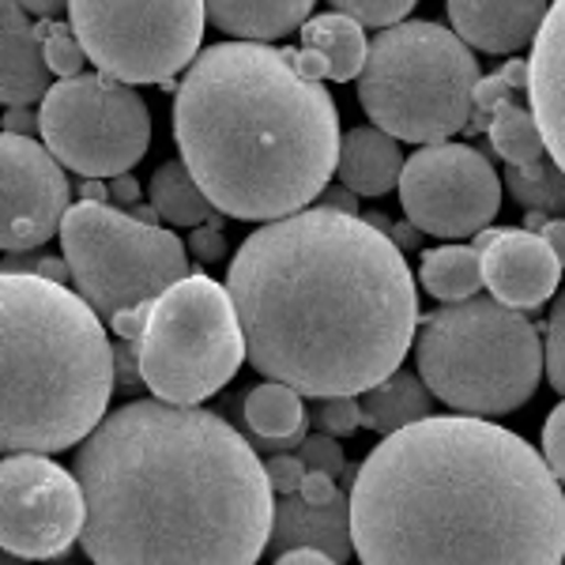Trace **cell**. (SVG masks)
Listing matches in <instances>:
<instances>
[{
  "mask_svg": "<svg viewBox=\"0 0 565 565\" xmlns=\"http://www.w3.org/2000/svg\"><path fill=\"white\" fill-rule=\"evenodd\" d=\"M505 189L524 212H546V215L565 212V170L554 159L527 162V167H509Z\"/></svg>",
  "mask_w": 565,
  "mask_h": 565,
  "instance_id": "cell-28",
  "label": "cell"
},
{
  "mask_svg": "<svg viewBox=\"0 0 565 565\" xmlns=\"http://www.w3.org/2000/svg\"><path fill=\"white\" fill-rule=\"evenodd\" d=\"M359 399H362V426L385 437L430 418L434 407V392L426 388V381L418 373H404V370H396L377 388L362 392Z\"/></svg>",
  "mask_w": 565,
  "mask_h": 565,
  "instance_id": "cell-25",
  "label": "cell"
},
{
  "mask_svg": "<svg viewBox=\"0 0 565 565\" xmlns=\"http://www.w3.org/2000/svg\"><path fill=\"white\" fill-rule=\"evenodd\" d=\"M546 12H551L546 0H449L452 31L494 57L535 42Z\"/></svg>",
  "mask_w": 565,
  "mask_h": 565,
  "instance_id": "cell-19",
  "label": "cell"
},
{
  "mask_svg": "<svg viewBox=\"0 0 565 565\" xmlns=\"http://www.w3.org/2000/svg\"><path fill=\"white\" fill-rule=\"evenodd\" d=\"M68 215V181L45 143L0 136V245L4 253L39 249L61 234Z\"/></svg>",
  "mask_w": 565,
  "mask_h": 565,
  "instance_id": "cell-14",
  "label": "cell"
},
{
  "mask_svg": "<svg viewBox=\"0 0 565 565\" xmlns=\"http://www.w3.org/2000/svg\"><path fill=\"white\" fill-rule=\"evenodd\" d=\"M392 242L399 245V249H415L418 242H423V231H418L415 223H399V226H392V234H388Z\"/></svg>",
  "mask_w": 565,
  "mask_h": 565,
  "instance_id": "cell-44",
  "label": "cell"
},
{
  "mask_svg": "<svg viewBox=\"0 0 565 565\" xmlns=\"http://www.w3.org/2000/svg\"><path fill=\"white\" fill-rule=\"evenodd\" d=\"M95 565H257L276 490L253 441L207 407L132 399L76 460Z\"/></svg>",
  "mask_w": 565,
  "mask_h": 565,
  "instance_id": "cell-2",
  "label": "cell"
},
{
  "mask_svg": "<svg viewBox=\"0 0 565 565\" xmlns=\"http://www.w3.org/2000/svg\"><path fill=\"white\" fill-rule=\"evenodd\" d=\"M328 4H332L335 12L359 20L362 26H381V31H388V26H396V23H407V12H412L418 0H328Z\"/></svg>",
  "mask_w": 565,
  "mask_h": 565,
  "instance_id": "cell-30",
  "label": "cell"
},
{
  "mask_svg": "<svg viewBox=\"0 0 565 565\" xmlns=\"http://www.w3.org/2000/svg\"><path fill=\"white\" fill-rule=\"evenodd\" d=\"M249 359L234 298L223 282L193 271L151 302L148 328L136 343L143 385L154 399L196 407L234 381Z\"/></svg>",
  "mask_w": 565,
  "mask_h": 565,
  "instance_id": "cell-8",
  "label": "cell"
},
{
  "mask_svg": "<svg viewBox=\"0 0 565 565\" xmlns=\"http://www.w3.org/2000/svg\"><path fill=\"white\" fill-rule=\"evenodd\" d=\"M290 65L309 79H359L370 57L362 23L343 12H324L302 26V50H287Z\"/></svg>",
  "mask_w": 565,
  "mask_h": 565,
  "instance_id": "cell-21",
  "label": "cell"
},
{
  "mask_svg": "<svg viewBox=\"0 0 565 565\" xmlns=\"http://www.w3.org/2000/svg\"><path fill=\"white\" fill-rule=\"evenodd\" d=\"M174 140L218 212L264 223L321 200L343 148L324 84L264 42H223L200 53L178 87Z\"/></svg>",
  "mask_w": 565,
  "mask_h": 565,
  "instance_id": "cell-4",
  "label": "cell"
},
{
  "mask_svg": "<svg viewBox=\"0 0 565 565\" xmlns=\"http://www.w3.org/2000/svg\"><path fill=\"white\" fill-rule=\"evenodd\" d=\"M226 290L253 370L302 396H362L415 343V276L362 215L317 204L264 223L234 253Z\"/></svg>",
  "mask_w": 565,
  "mask_h": 565,
  "instance_id": "cell-1",
  "label": "cell"
},
{
  "mask_svg": "<svg viewBox=\"0 0 565 565\" xmlns=\"http://www.w3.org/2000/svg\"><path fill=\"white\" fill-rule=\"evenodd\" d=\"M61 249L76 290L98 317L114 321L125 309L151 306L189 271V253L178 234L79 200L61 223Z\"/></svg>",
  "mask_w": 565,
  "mask_h": 565,
  "instance_id": "cell-9",
  "label": "cell"
},
{
  "mask_svg": "<svg viewBox=\"0 0 565 565\" xmlns=\"http://www.w3.org/2000/svg\"><path fill=\"white\" fill-rule=\"evenodd\" d=\"M117 388V354L84 295L39 271L0 279V445L65 452L87 441Z\"/></svg>",
  "mask_w": 565,
  "mask_h": 565,
  "instance_id": "cell-5",
  "label": "cell"
},
{
  "mask_svg": "<svg viewBox=\"0 0 565 565\" xmlns=\"http://www.w3.org/2000/svg\"><path fill=\"white\" fill-rule=\"evenodd\" d=\"M31 15H39V20H57L61 12L68 8V0H20Z\"/></svg>",
  "mask_w": 565,
  "mask_h": 565,
  "instance_id": "cell-43",
  "label": "cell"
},
{
  "mask_svg": "<svg viewBox=\"0 0 565 565\" xmlns=\"http://www.w3.org/2000/svg\"><path fill=\"white\" fill-rule=\"evenodd\" d=\"M404 151H399V140L388 132H381L377 125L373 129H351L343 136L340 148V181L359 196H385L392 189H399V178H404Z\"/></svg>",
  "mask_w": 565,
  "mask_h": 565,
  "instance_id": "cell-23",
  "label": "cell"
},
{
  "mask_svg": "<svg viewBox=\"0 0 565 565\" xmlns=\"http://www.w3.org/2000/svg\"><path fill=\"white\" fill-rule=\"evenodd\" d=\"M264 471H268V482L271 490L282 498V494H298L306 482V463L298 457H290V452H276V457L264 460Z\"/></svg>",
  "mask_w": 565,
  "mask_h": 565,
  "instance_id": "cell-34",
  "label": "cell"
},
{
  "mask_svg": "<svg viewBox=\"0 0 565 565\" xmlns=\"http://www.w3.org/2000/svg\"><path fill=\"white\" fill-rule=\"evenodd\" d=\"M4 132L26 136V132H39V114H31L26 106H15L4 114Z\"/></svg>",
  "mask_w": 565,
  "mask_h": 565,
  "instance_id": "cell-39",
  "label": "cell"
},
{
  "mask_svg": "<svg viewBox=\"0 0 565 565\" xmlns=\"http://www.w3.org/2000/svg\"><path fill=\"white\" fill-rule=\"evenodd\" d=\"M50 76L39 26L26 20V8L20 0H0V103L8 109L42 103Z\"/></svg>",
  "mask_w": 565,
  "mask_h": 565,
  "instance_id": "cell-20",
  "label": "cell"
},
{
  "mask_svg": "<svg viewBox=\"0 0 565 565\" xmlns=\"http://www.w3.org/2000/svg\"><path fill=\"white\" fill-rule=\"evenodd\" d=\"M87 498L45 452H8L0 463V543L23 562L65 558L84 540Z\"/></svg>",
  "mask_w": 565,
  "mask_h": 565,
  "instance_id": "cell-12",
  "label": "cell"
},
{
  "mask_svg": "<svg viewBox=\"0 0 565 565\" xmlns=\"http://www.w3.org/2000/svg\"><path fill=\"white\" fill-rule=\"evenodd\" d=\"M418 282L437 298V302H468L479 295L482 282V253L476 245H441V249L423 253Z\"/></svg>",
  "mask_w": 565,
  "mask_h": 565,
  "instance_id": "cell-27",
  "label": "cell"
},
{
  "mask_svg": "<svg viewBox=\"0 0 565 565\" xmlns=\"http://www.w3.org/2000/svg\"><path fill=\"white\" fill-rule=\"evenodd\" d=\"M189 249H193V253H196V260H204V264H212V260L223 257L226 245H223V231H218V223L196 226L193 238H189Z\"/></svg>",
  "mask_w": 565,
  "mask_h": 565,
  "instance_id": "cell-36",
  "label": "cell"
},
{
  "mask_svg": "<svg viewBox=\"0 0 565 565\" xmlns=\"http://www.w3.org/2000/svg\"><path fill=\"white\" fill-rule=\"evenodd\" d=\"M543 457L551 463V471L558 476V482L565 487V399L546 415L543 426Z\"/></svg>",
  "mask_w": 565,
  "mask_h": 565,
  "instance_id": "cell-35",
  "label": "cell"
},
{
  "mask_svg": "<svg viewBox=\"0 0 565 565\" xmlns=\"http://www.w3.org/2000/svg\"><path fill=\"white\" fill-rule=\"evenodd\" d=\"M276 565H340V562H332L321 551H287V554H279Z\"/></svg>",
  "mask_w": 565,
  "mask_h": 565,
  "instance_id": "cell-42",
  "label": "cell"
},
{
  "mask_svg": "<svg viewBox=\"0 0 565 565\" xmlns=\"http://www.w3.org/2000/svg\"><path fill=\"white\" fill-rule=\"evenodd\" d=\"M527 79H532V68L527 61H509L498 76L479 79L476 87V109L479 117H471L468 129H482L501 159L509 167H527V162L546 159V140L535 125L532 106H524L521 90H527Z\"/></svg>",
  "mask_w": 565,
  "mask_h": 565,
  "instance_id": "cell-16",
  "label": "cell"
},
{
  "mask_svg": "<svg viewBox=\"0 0 565 565\" xmlns=\"http://www.w3.org/2000/svg\"><path fill=\"white\" fill-rule=\"evenodd\" d=\"M39 132L61 167L79 178L114 181L132 174L148 154L151 114L136 87L84 72L50 87L39 106Z\"/></svg>",
  "mask_w": 565,
  "mask_h": 565,
  "instance_id": "cell-11",
  "label": "cell"
},
{
  "mask_svg": "<svg viewBox=\"0 0 565 565\" xmlns=\"http://www.w3.org/2000/svg\"><path fill=\"white\" fill-rule=\"evenodd\" d=\"M79 196H84L87 204H106V200L114 196V193H109V189L103 185V178H84V185H79Z\"/></svg>",
  "mask_w": 565,
  "mask_h": 565,
  "instance_id": "cell-45",
  "label": "cell"
},
{
  "mask_svg": "<svg viewBox=\"0 0 565 565\" xmlns=\"http://www.w3.org/2000/svg\"><path fill=\"white\" fill-rule=\"evenodd\" d=\"M298 494H302L309 505H328V501L340 494V487H335V479L324 476V471H306V482Z\"/></svg>",
  "mask_w": 565,
  "mask_h": 565,
  "instance_id": "cell-37",
  "label": "cell"
},
{
  "mask_svg": "<svg viewBox=\"0 0 565 565\" xmlns=\"http://www.w3.org/2000/svg\"><path fill=\"white\" fill-rule=\"evenodd\" d=\"M399 204L423 234L457 242L490 226L501 207V181L487 154L468 143H430L407 159Z\"/></svg>",
  "mask_w": 565,
  "mask_h": 565,
  "instance_id": "cell-13",
  "label": "cell"
},
{
  "mask_svg": "<svg viewBox=\"0 0 565 565\" xmlns=\"http://www.w3.org/2000/svg\"><path fill=\"white\" fill-rule=\"evenodd\" d=\"M532 79H527V98L540 125L546 154L565 170V0H554L551 12L532 42Z\"/></svg>",
  "mask_w": 565,
  "mask_h": 565,
  "instance_id": "cell-18",
  "label": "cell"
},
{
  "mask_svg": "<svg viewBox=\"0 0 565 565\" xmlns=\"http://www.w3.org/2000/svg\"><path fill=\"white\" fill-rule=\"evenodd\" d=\"M415 366L452 412L494 418L535 396L546 351L521 309L476 295L426 317L415 340Z\"/></svg>",
  "mask_w": 565,
  "mask_h": 565,
  "instance_id": "cell-6",
  "label": "cell"
},
{
  "mask_svg": "<svg viewBox=\"0 0 565 565\" xmlns=\"http://www.w3.org/2000/svg\"><path fill=\"white\" fill-rule=\"evenodd\" d=\"M321 207H332V212H348V215H359V193H351L348 185H328L321 200H317Z\"/></svg>",
  "mask_w": 565,
  "mask_h": 565,
  "instance_id": "cell-38",
  "label": "cell"
},
{
  "mask_svg": "<svg viewBox=\"0 0 565 565\" xmlns=\"http://www.w3.org/2000/svg\"><path fill=\"white\" fill-rule=\"evenodd\" d=\"M148 196H151V207L167 218V223H178V226L218 223V207L207 200V193L196 185V178L189 174V167L181 159L162 162V167L154 170Z\"/></svg>",
  "mask_w": 565,
  "mask_h": 565,
  "instance_id": "cell-26",
  "label": "cell"
},
{
  "mask_svg": "<svg viewBox=\"0 0 565 565\" xmlns=\"http://www.w3.org/2000/svg\"><path fill=\"white\" fill-rule=\"evenodd\" d=\"M207 23L242 42H276L309 23L313 0H204Z\"/></svg>",
  "mask_w": 565,
  "mask_h": 565,
  "instance_id": "cell-24",
  "label": "cell"
},
{
  "mask_svg": "<svg viewBox=\"0 0 565 565\" xmlns=\"http://www.w3.org/2000/svg\"><path fill=\"white\" fill-rule=\"evenodd\" d=\"M551 223V215L546 212H527V218H524V231H532V234H543V226Z\"/></svg>",
  "mask_w": 565,
  "mask_h": 565,
  "instance_id": "cell-46",
  "label": "cell"
},
{
  "mask_svg": "<svg viewBox=\"0 0 565 565\" xmlns=\"http://www.w3.org/2000/svg\"><path fill=\"white\" fill-rule=\"evenodd\" d=\"M351 535L362 565H562L565 494L521 434L430 415L359 463Z\"/></svg>",
  "mask_w": 565,
  "mask_h": 565,
  "instance_id": "cell-3",
  "label": "cell"
},
{
  "mask_svg": "<svg viewBox=\"0 0 565 565\" xmlns=\"http://www.w3.org/2000/svg\"><path fill=\"white\" fill-rule=\"evenodd\" d=\"M543 238H546V245H551L554 253H558V260L565 268V218L562 215H551V223L543 226Z\"/></svg>",
  "mask_w": 565,
  "mask_h": 565,
  "instance_id": "cell-41",
  "label": "cell"
},
{
  "mask_svg": "<svg viewBox=\"0 0 565 565\" xmlns=\"http://www.w3.org/2000/svg\"><path fill=\"white\" fill-rule=\"evenodd\" d=\"M39 39H42V53H45V65H50L53 76L61 79H76L84 76L87 65V50L84 42L76 39V31L57 20H39Z\"/></svg>",
  "mask_w": 565,
  "mask_h": 565,
  "instance_id": "cell-29",
  "label": "cell"
},
{
  "mask_svg": "<svg viewBox=\"0 0 565 565\" xmlns=\"http://www.w3.org/2000/svg\"><path fill=\"white\" fill-rule=\"evenodd\" d=\"M298 460L306 463V471H324L332 479H354V471L348 468V457L340 449V437L332 434H309L298 445Z\"/></svg>",
  "mask_w": 565,
  "mask_h": 565,
  "instance_id": "cell-31",
  "label": "cell"
},
{
  "mask_svg": "<svg viewBox=\"0 0 565 565\" xmlns=\"http://www.w3.org/2000/svg\"><path fill=\"white\" fill-rule=\"evenodd\" d=\"M242 426L249 430L253 449L290 452L306 441V407L302 392L279 381H264L242 396Z\"/></svg>",
  "mask_w": 565,
  "mask_h": 565,
  "instance_id": "cell-22",
  "label": "cell"
},
{
  "mask_svg": "<svg viewBox=\"0 0 565 565\" xmlns=\"http://www.w3.org/2000/svg\"><path fill=\"white\" fill-rule=\"evenodd\" d=\"M479 79V61L457 31L407 20L370 42L359 103L381 132L430 148L471 125Z\"/></svg>",
  "mask_w": 565,
  "mask_h": 565,
  "instance_id": "cell-7",
  "label": "cell"
},
{
  "mask_svg": "<svg viewBox=\"0 0 565 565\" xmlns=\"http://www.w3.org/2000/svg\"><path fill=\"white\" fill-rule=\"evenodd\" d=\"M68 20L90 65L129 87L170 84L200 57L204 0H68Z\"/></svg>",
  "mask_w": 565,
  "mask_h": 565,
  "instance_id": "cell-10",
  "label": "cell"
},
{
  "mask_svg": "<svg viewBox=\"0 0 565 565\" xmlns=\"http://www.w3.org/2000/svg\"><path fill=\"white\" fill-rule=\"evenodd\" d=\"M348 494L351 490H340L328 505H309L302 494H282L276 501V524H271L268 554L321 551L332 562L348 565V558L354 554Z\"/></svg>",
  "mask_w": 565,
  "mask_h": 565,
  "instance_id": "cell-17",
  "label": "cell"
},
{
  "mask_svg": "<svg viewBox=\"0 0 565 565\" xmlns=\"http://www.w3.org/2000/svg\"><path fill=\"white\" fill-rule=\"evenodd\" d=\"M482 282L490 298L509 309H540L562 282V260L543 234L524 226H498L494 242L482 249Z\"/></svg>",
  "mask_w": 565,
  "mask_h": 565,
  "instance_id": "cell-15",
  "label": "cell"
},
{
  "mask_svg": "<svg viewBox=\"0 0 565 565\" xmlns=\"http://www.w3.org/2000/svg\"><path fill=\"white\" fill-rule=\"evenodd\" d=\"M362 426V399L359 396H328L317 407V430L332 437H348Z\"/></svg>",
  "mask_w": 565,
  "mask_h": 565,
  "instance_id": "cell-32",
  "label": "cell"
},
{
  "mask_svg": "<svg viewBox=\"0 0 565 565\" xmlns=\"http://www.w3.org/2000/svg\"><path fill=\"white\" fill-rule=\"evenodd\" d=\"M132 218H140V223H159V212L154 207H140V204H132Z\"/></svg>",
  "mask_w": 565,
  "mask_h": 565,
  "instance_id": "cell-47",
  "label": "cell"
},
{
  "mask_svg": "<svg viewBox=\"0 0 565 565\" xmlns=\"http://www.w3.org/2000/svg\"><path fill=\"white\" fill-rule=\"evenodd\" d=\"M109 193H114L117 204H136V200H140V181L132 174H121V178L109 181Z\"/></svg>",
  "mask_w": 565,
  "mask_h": 565,
  "instance_id": "cell-40",
  "label": "cell"
},
{
  "mask_svg": "<svg viewBox=\"0 0 565 565\" xmlns=\"http://www.w3.org/2000/svg\"><path fill=\"white\" fill-rule=\"evenodd\" d=\"M546 381L554 385V392L565 396V290L558 295V302L551 309V321H546Z\"/></svg>",
  "mask_w": 565,
  "mask_h": 565,
  "instance_id": "cell-33",
  "label": "cell"
}]
</instances>
